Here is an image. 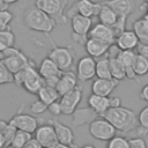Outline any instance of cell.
I'll return each instance as SVG.
<instances>
[{"instance_id":"d590c367","label":"cell","mask_w":148,"mask_h":148,"mask_svg":"<svg viewBox=\"0 0 148 148\" xmlns=\"http://www.w3.org/2000/svg\"><path fill=\"white\" fill-rule=\"evenodd\" d=\"M13 21V14L6 9V10H0V31L9 29V24Z\"/></svg>"},{"instance_id":"816d5d0a","label":"cell","mask_w":148,"mask_h":148,"mask_svg":"<svg viewBox=\"0 0 148 148\" xmlns=\"http://www.w3.org/2000/svg\"><path fill=\"white\" fill-rule=\"evenodd\" d=\"M81 148H96V147L92 146V145H84V146H82Z\"/></svg>"},{"instance_id":"7c38bea8","label":"cell","mask_w":148,"mask_h":148,"mask_svg":"<svg viewBox=\"0 0 148 148\" xmlns=\"http://www.w3.org/2000/svg\"><path fill=\"white\" fill-rule=\"evenodd\" d=\"M9 124L18 131H23L32 134L38 127V119L35 118L32 114L17 112L14 117H12V119L9 120Z\"/></svg>"},{"instance_id":"74e56055","label":"cell","mask_w":148,"mask_h":148,"mask_svg":"<svg viewBox=\"0 0 148 148\" xmlns=\"http://www.w3.org/2000/svg\"><path fill=\"white\" fill-rule=\"evenodd\" d=\"M47 110V105L45 103H43L42 101L37 99L31 105H30V111L34 113V114H42L43 112H45Z\"/></svg>"},{"instance_id":"f1b7e54d","label":"cell","mask_w":148,"mask_h":148,"mask_svg":"<svg viewBox=\"0 0 148 148\" xmlns=\"http://www.w3.org/2000/svg\"><path fill=\"white\" fill-rule=\"evenodd\" d=\"M136 119H138V127H136L138 136L143 138L148 133V105L141 109V111L136 116Z\"/></svg>"},{"instance_id":"7dc6e473","label":"cell","mask_w":148,"mask_h":148,"mask_svg":"<svg viewBox=\"0 0 148 148\" xmlns=\"http://www.w3.org/2000/svg\"><path fill=\"white\" fill-rule=\"evenodd\" d=\"M140 8H141V10L143 12V14L148 13V2H145V3H143L141 7H140Z\"/></svg>"},{"instance_id":"d6a6232c","label":"cell","mask_w":148,"mask_h":148,"mask_svg":"<svg viewBox=\"0 0 148 148\" xmlns=\"http://www.w3.org/2000/svg\"><path fill=\"white\" fill-rule=\"evenodd\" d=\"M15 45V35L10 29L0 31V52Z\"/></svg>"},{"instance_id":"8992f818","label":"cell","mask_w":148,"mask_h":148,"mask_svg":"<svg viewBox=\"0 0 148 148\" xmlns=\"http://www.w3.org/2000/svg\"><path fill=\"white\" fill-rule=\"evenodd\" d=\"M47 57L57 65V67L61 72H65V71H69V68L72 67L74 57H75V52L73 51V49L71 46L53 45V47L51 49Z\"/></svg>"},{"instance_id":"ab89813d","label":"cell","mask_w":148,"mask_h":148,"mask_svg":"<svg viewBox=\"0 0 148 148\" xmlns=\"http://www.w3.org/2000/svg\"><path fill=\"white\" fill-rule=\"evenodd\" d=\"M47 111H49L52 116H56V117L60 116V114H61V108H60L59 99L56 101V102H53V103H51V104H49V105H47Z\"/></svg>"},{"instance_id":"484cf974","label":"cell","mask_w":148,"mask_h":148,"mask_svg":"<svg viewBox=\"0 0 148 148\" xmlns=\"http://www.w3.org/2000/svg\"><path fill=\"white\" fill-rule=\"evenodd\" d=\"M37 96H38V99L42 101L43 103H45L46 105L56 102L59 99V94L57 92L56 88H52V87H49V86H43L38 92H37Z\"/></svg>"},{"instance_id":"836d02e7","label":"cell","mask_w":148,"mask_h":148,"mask_svg":"<svg viewBox=\"0 0 148 148\" xmlns=\"http://www.w3.org/2000/svg\"><path fill=\"white\" fill-rule=\"evenodd\" d=\"M15 132H16V128L14 126H12L9 124V121H5V120L0 119V134L3 136L7 148L9 147L10 141H12Z\"/></svg>"},{"instance_id":"f5cc1de1","label":"cell","mask_w":148,"mask_h":148,"mask_svg":"<svg viewBox=\"0 0 148 148\" xmlns=\"http://www.w3.org/2000/svg\"><path fill=\"white\" fill-rule=\"evenodd\" d=\"M90 1H92V2H97V3H102V2L105 1V0H90Z\"/></svg>"},{"instance_id":"52a82bcc","label":"cell","mask_w":148,"mask_h":148,"mask_svg":"<svg viewBox=\"0 0 148 148\" xmlns=\"http://www.w3.org/2000/svg\"><path fill=\"white\" fill-rule=\"evenodd\" d=\"M71 27L73 31V40L80 45H84L88 39V32L92 27V18L81 15H73L71 17Z\"/></svg>"},{"instance_id":"2e32d148","label":"cell","mask_w":148,"mask_h":148,"mask_svg":"<svg viewBox=\"0 0 148 148\" xmlns=\"http://www.w3.org/2000/svg\"><path fill=\"white\" fill-rule=\"evenodd\" d=\"M102 3L109 6L118 16L126 18L135 9L134 0H105Z\"/></svg>"},{"instance_id":"db71d44e","label":"cell","mask_w":148,"mask_h":148,"mask_svg":"<svg viewBox=\"0 0 148 148\" xmlns=\"http://www.w3.org/2000/svg\"><path fill=\"white\" fill-rule=\"evenodd\" d=\"M145 2H148V0H145Z\"/></svg>"},{"instance_id":"ee69618b","label":"cell","mask_w":148,"mask_h":148,"mask_svg":"<svg viewBox=\"0 0 148 148\" xmlns=\"http://www.w3.org/2000/svg\"><path fill=\"white\" fill-rule=\"evenodd\" d=\"M139 96H140V98H141L142 101H145V102L148 103V83H147L146 86H143V88L141 89Z\"/></svg>"},{"instance_id":"ba28073f","label":"cell","mask_w":148,"mask_h":148,"mask_svg":"<svg viewBox=\"0 0 148 148\" xmlns=\"http://www.w3.org/2000/svg\"><path fill=\"white\" fill-rule=\"evenodd\" d=\"M114 127L103 117H97L89 123V133L90 135L101 141H109L116 135Z\"/></svg>"},{"instance_id":"f35d334b","label":"cell","mask_w":148,"mask_h":148,"mask_svg":"<svg viewBox=\"0 0 148 148\" xmlns=\"http://www.w3.org/2000/svg\"><path fill=\"white\" fill-rule=\"evenodd\" d=\"M128 148H148L146 141L141 136L128 139Z\"/></svg>"},{"instance_id":"60d3db41","label":"cell","mask_w":148,"mask_h":148,"mask_svg":"<svg viewBox=\"0 0 148 148\" xmlns=\"http://www.w3.org/2000/svg\"><path fill=\"white\" fill-rule=\"evenodd\" d=\"M22 148H43V147L39 145V142L35 138H31Z\"/></svg>"},{"instance_id":"5b68a950","label":"cell","mask_w":148,"mask_h":148,"mask_svg":"<svg viewBox=\"0 0 148 148\" xmlns=\"http://www.w3.org/2000/svg\"><path fill=\"white\" fill-rule=\"evenodd\" d=\"M67 0H36L35 7L54 18L57 23H66L67 17L64 14Z\"/></svg>"},{"instance_id":"5bb4252c","label":"cell","mask_w":148,"mask_h":148,"mask_svg":"<svg viewBox=\"0 0 148 148\" xmlns=\"http://www.w3.org/2000/svg\"><path fill=\"white\" fill-rule=\"evenodd\" d=\"M34 133H35V139L39 142V145L43 148H49L53 146L56 142H58L54 133V128L50 123L38 126Z\"/></svg>"},{"instance_id":"e575fe53","label":"cell","mask_w":148,"mask_h":148,"mask_svg":"<svg viewBox=\"0 0 148 148\" xmlns=\"http://www.w3.org/2000/svg\"><path fill=\"white\" fill-rule=\"evenodd\" d=\"M106 148H128V139L121 135H114L108 141Z\"/></svg>"},{"instance_id":"f6af8a7d","label":"cell","mask_w":148,"mask_h":148,"mask_svg":"<svg viewBox=\"0 0 148 148\" xmlns=\"http://www.w3.org/2000/svg\"><path fill=\"white\" fill-rule=\"evenodd\" d=\"M49 148H76L75 146H67V145H64V143H59V142H56L53 146L49 147Z\"/></svg>"},{"instance_id":"7bdbcfd3","label":"cell","mask_w":148,"mask_h":148,"mask_svg":"<svg viewBox=\"0 0 148 148\" xmlns=\"http://www.w3.org/2000/svg\"><path fill=\"white\" fill-rule=\"evenodd\" d=\"M110 99V108H117V106H120L121 105V99L117 96H113V97H109Z\"/></svg>"},{"instance_id":"7402d4cb","label":"cell","mask_w":148,"mask_h":148,"mask_svg":"<svg viewBox=\"0 0 148 148\" xmlns=\"http://www.w3.org/2000/svg\"><path fill=\"white\" fill-rule=\"evenodd\" d=\"M87 103H88V108H90L98 117H102L110 109V99H109V97H104V96H98V95L91 94L88 97Z\"/></svg>"},{"instance_id":"f907efd6","label":"cell","mask_w":148,"mask_h":148,"mask_svg":"<svg viewBox=\"0 0 148 148\" xmlns=\"http://www.w3.org/2000/svg\"><path fill=\"white\" fill-rule=\"evenodd\" d=\"M142 20H143V22L147 24V27H148V13H146V14H143V16H142Z\"/></svg>"},{"instance_id":"1f68e13d","label":"cell","mask_w":148,"mask_h":148,"mask_svg":"<svg viewBox=\"0 0 148 148\" xmlns=\"http://www.w3.org/2000/svg\"><path fill=\"white\" fill-rule=\"evenodd\" d=\"M31 138H32V134L16 130V132H15V134H14L12 141H10L9 147H12V148H22Z\"/></svg>"},{"instance_id":"277c9868","label":"cell","mask_w":148,"mask_h":148,"mask_svg":"<svg viewBox=\"0 0 148 148\" xmlns=\"http://www.w3.org/2000/svg\"><path fill=\"white\" fill-rule=\"evenodd\" d=\"M0 61L12 74H14L28 66L31 60L20 49L12 46L0 52Z\"/></svg>"},{"instance_id":"8fae6325","label":"cell","mask_w":148,"mask_h":148,"mask_svg":"<svg viewBox=\"0 0 148 148\" xmlns=\"http://www.w3.org/2000/svg\"><path fill=\"white\" fill-rule=\"evenodd\" d=\"M76 77L77 80L86 82L92 80L96 76V60L89 56L80 58L76 64Z\"/></svg>"},{"instance_id":"30bf717a","label":"cell","mask_w":148,"mask_h":148,"mask_svg":"<svg viewBox=\"0 0 148 148\" xmlns=\"http://www.w3.org/2000/svg\"><path fill=\"white\" fill-rule=\"evenodd\" d=\"M101 5L102 3L92 2L90 0H77L67 10L66 17L71 18L73 15H81V16L92 18V17L97 16V14L101 9Z\"/></svg>"},{"instance_id":"c3c4849f","label":"cell","mask_w":148,"mask_h":148,"mask_svg":"<svg viewBox=\"0 0 148 148\" xmlns=\"http://www.w3.org/2000/svg\"><path fill=\"white\" fill-rule=\"evenodd\" d=\"M8 9V5H6L2 0H0V10H6Z\"/></svg>"},{"instance_id":"cb8c5ba5","label":"cell","mask_w":148,"mask_h":148,"mask_svg":"<svg viewBox=\"0 0 148 148\" xmlns=\"http://www.w3.org/2000/svg\"><path fill=\"white\" fill-rule=\"evenodd\" d=\"M98 116L90 108L76 109L73 112V125H74V127H79L84 124H89L91 120H94Z\"/></svg>"},{"instance_id":"681fc988","label":"cell","mask_w":148,"mask_h":148,"mask_svg":"<svg viewBox=\"0 0 148 148\" xmlns=\"http://www.w3.org/2000/svg\"><path fill=\"white\" fill-rule=\"evenodd\" d=\"M2 1H3L6 5H8V6H9V5H12V3H15V2H17L18 0H2Z\"/></svg>"},{"instance_id":"6da1fadb","label":"cell","mask_w":148,"mask_h":148,"mask_svg":"<svg viewBox=\"0 0 148 148\" xmlns=\"http://www.w3.org/2000/svg\"><path fill=\"white\" fill-rule=\"evenodd\" d=\"M102 117L105 118L116 131H119L124 134L138 127V119L134 111L121 105L117 108H110Z\"/></svg>"},{"instance_id":"d6986e66","label":"cell","mask_w":148,"mask_h":148,"mask_svg":"<svg viewBox=\"0 0 148 148\" xmlns=\"http://www.w3.org/2000/svg\"><path fill=\"white\" fill-rule=\"evenodd\" d=\"M50 124L53 126L54 128V133L57 136V141L59 143H64L67 146H72L74 143V139L75 135L72 131V128L58 120H51Z\"/></svg>"},{"instance_id":"ac0fdd59","label":"cell","mask_w":148,"mask_h":148,"mask_svg":"<svg viewBox=\"0 0 148 148\" xmlns=\"http://www.w3.org/2000/svg\"><path fill=\"white\" fill-rule=\"evenodd\" d=\"M117 86H118V81H116L113 79H98V77H96L91 83V94L109 97Z\"/></svg>"},{"instance_id":"603a6c76","label":"cell","mask_w":148,"mask_h":148,"mask_svg":"<svg viewBox=\"0 0 148 148\" xmlns=\"http://www.w3.org/2000/svg\"><path fill=\"white\" fill-rule=\"evenodd\" d=\"M37 71H38V74L43 77V80L49 79V77L59 76V75L61 74V71L57 67V65H56L49 57L44 58V59L40 61V64H39Z\"/></svg>"},{"instance_id":"44dd1931","label":"cell","mask_w":148,"mask_h":148,"mask_svg":"<svg viewBox=\"0 0 148 148\" xmlns=\"http://www.w3.org/2000/svg\"><path fill=\"white\" fill-rule=\"evenodd\" d=\"M136 56V52L132 51V50H126V51H119V53L117 54V59L121 62V65L125 68V73H126V79L130 80H138L139 77L134 74L132 65L134 61V58Z\"/></svg>"},{"instance_id":"e0dca14e","label":"cell","mask_w":148,"mask_h":148,"mask_svg":"<svg viewBox=\"0 0 148 148\" xmlns=\"http://www.w3.org/2000/svg\"><path fill=\"white\" fill-rule=\"evenodd\" d=\"M77 86V77L76 74L72 71H65L61 72L57 86H56V90L59 94V96L71 91L72 89H74Z\"/></svg>"},{"instance_id":"f546056e","label":"cell","mask_w":148,"mask_h":148,"mask_svg":"<svg viewBox=\"0 0 148 148\" xmlns=\"http://www.w3.org/2000/svg\"><path fill=\"white\" fill-rule=\"evenodd\" d=\"M132 68H133L134 74L138 77L143 76V75L148 74V60L143 56L136 53L134 61H133V65H132Z\"/></svg>"},{"instance_id":"4dcf8cb0","label":"cell","mask_w":148,"mask_h":148,"mask_svg":"<svg viewBox=\"0 0 148 148\" xmlns=\"http://www.w3.org/2000/svg\"><path fill=\"white\" fill-rule=\"evenodd\" d=\"M96 77L98 79H112L110 72L109 58L104 57L96 61Z\"/></svg>"},{"instance_id":"4316f807","label":"cell","mask_w":148,"mask_h":148,"mask_svg":"<svg viewBox=\"0 0 148 148\" xmlns=\"http://www.w3.org/2000/svg\"><path fill=\"white\" fill-rule=\"evenodd\" d=\"M135 34V36L139 39V44H143V45H148V27L147 24L143 22L142 17L138 18L134 21L133 23V29H132Z\"/></svg>"},{"instance_id":"4fadbf2b","label":"cell","mask_w":148,"mask_h":148,"mask_svg":"<svg viewBox=\"0 0 148 148\" xmlns=\"http://www.w3.org/2000/svg\"><path fill=\"white\" fill-rule=\"evenodd\" d=\"M88 37L102 40L109 45H112L116 42V35H114L113 29L111 27H108L99 22L90 28V30L88 32Z\"/></svg>"},{"instance_id":"ffe728a7","label":"cell","mask_w":148,"mask_h":148,"mask_svg":"<svg viewBox=\"0 0 148 148\" xmlns=\"http://www.w3.org/2000/svg\"><path fill=\"white\" fill-rule=\"evenodd\" d=\"M111 45L102 42V40H98V39H95V38H90L88 37L87 42L84 43V49H86V52L88 53L89 57L91 58H101L103 56H105L109 51V47Z\"/></svg>"},{"instance_id":"7a4b0ae2","label":"cell","mask_w":148,"mask_h":148,"mask_svg":"<svg viewBox=\"0 0 148 148\" xmlns=\"http://www.w3.org/2000/svg\"><path fill=\"white\" fill-rule=\"evenodd\" d=\"M13 82L32 95H37L38 90L44 86V80L38 74L34 61H30L29 65L25 66L23 69L14 73Z\"/></svg>"},{"instance_id":"b9f144b4","label":"cell","mask_w":148,"mask_h":148,"mask_svg":"<svg viewBox=\"0 0 148 148\" xmlns=\"http://www.w3.org/2000/svg\"><path fill=\"white\" fill-rule=\"evenodd\" d=\"M136 49H138V52H136V53H139V54L143 56V57H145V58L148 60V45L139 44Z\"/></svg>"},{"instance_id":"bcb514c9","label":"cell","mask_w":148,"mask_h":148,"mask_svg":"<svg viewBox=\"0 0 148 148\" xmlns=\"http://www.w3.org/2000/svg\"><path fill=\"white\" fill-rule=\"evenodd\" d=\"M0 148H7L6 142H5V139H3V136L1 134H0Z\"/></svg>"},{"instance_id":"9c48e42d","label":"cell","mask_w":148,"mask_h":148,"mask_svg":"<svg viewBox=\"0 0 148 148\" xmlns=\"http://www.w3.org/2000/svg\"><path fill=\"white\" fill-rule=\"evenodd\" d=\"M82 99V87L76 86L71 91L61 95L59 97V103L61 108V114H73V112L77 109V105L80 104Z\"/></svg>"},{"instance_id":"8d00e7d4","label":"cell","mask_w":148,"mask_h":148,"mask_svg":"<svg viewBox=\"0 0 148 148\" xmlns=\"http://www.w3.org/2000/svg\"><path fill=\"white\" fill-rule=\"evenodd\" d=\"M12 82H13V74L0 61V84H8Z\"/></svg>"},{"instance_id":"3957f363","label":"cell","mask_w":148,"mask_h":148,"mask_svg":"<svg viewBox=\"0 0 148 148\" xmlns=\"http://www.w3.org/2000/svg\"><path fill=\"white\" fill-rule=\"evenodd\" d=\"M24 24L28 29L36 31V32H43V34H50L53 31V29L57 25V22L54 18L42 12L40 9L36 7L29 8L23 16Z\"/></svg>"},{"instance_id":"d4e9b609","label":"cell","mask_w":148,"mask_h":148,"mask_svg":"<svg viewBox=\"0 0 148 148\" xmlns=\"http://www.w3.org/2000/svg\"><path fill=\"white\" fill-rule=\"evenodd\" d=\"M97 17L99 20V23L105 24V25L112 28L116 24V22H117V20H118L119 16L109 6L102 3L101 5V9H99V12L97 14Z\"/></svg>"},{"instance_id":"83f0119b","label":"cell","mask_w":148,"mask_h":148,"mask_svg":"<svg viewBox=\"0 0 148 148\" xmlns=\"http://www.w3.org/2000/svg\"><path fill=\"white\" fill-rule=\"evenodd\" d=\"M109 58V57H108ZM109 62H110V72H111V77L116 81H121L124 79H126V73H125V68L121 65V62L114 57V58H109Z\"/></svg>"},{"instance_id":"9a60e30c","label":"cell","mask_w":148,"mask_h":148,"mask_svg":"<svg viewBox=\"0 0 148 148\" xmlns=\"http://www.w3.org/2000/svg\"><path fill=\"white\" fill-rule=\"evenodd\" d=\"M114 45L120 50V51H126V50H132L134 51L138 45H139V39L135 36L133 30H123L117 37Z\"/></svg>"}]
</instances>
